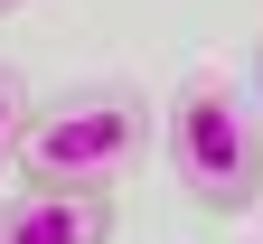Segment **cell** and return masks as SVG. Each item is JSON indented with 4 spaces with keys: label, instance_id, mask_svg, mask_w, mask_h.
<instances>
[{
    "label": "cell",
    "instance_id": "cell-1",
    "mask_svg": "<svg viewBox=\"0 0 263 244\" xmlns=\"http://www.w3.org/2000/svg\"><path fill=\"white\" fill-rule=\"evenodd\" d=\"M160 160H170L179 197L207 207V216L263 207V113H254V94L235 76H216V66H197L170 94V113H160Z\"/></svg>",
    "mask_w": 263,
    "mask_h": 244
},
{
    "label": "cell",
    "instance_id": "cell-2",
    "mask_svg": "<svg viewBox=\"0 0 263 244\" xmlns=\"http://www.w3.org/2000/svg\"><path fill=\"white\" fill-rule=\"evenodd\" d=\"M160 141L151 103L132 85H76L28 113L19 132V179L28 188H76V197H113L132 169H141V151Z\"/></svg>",
    "mask_w": 263,
    "mask_h": 244
},
{
    "label": "cell",
    "instance_id": "cell-3",
    "mask_svg": "<svg viewBox=\"0 0 263 244\" xmlns=\"http://www.w3.org/2000/svg\"><path fill=\"white\" fill-rule=\"evenodd\" d=\"M0 244H113V197L19 188V197H0Z\"/></svg>",
    "mask_w": 263,
    "mask_h": 244
},
{
    "label": "cell",
    "instance_id": "cell-4",
    "mask_svg": "<svg viewBox=\"0 0 263 244\" xmlns=\"http://www.w3.org/2000/svg\"><path fill=\"white\" fill-rule=\"evenodd\" d=\"M28 113H38L28 76H19V66H0V169H19V132H28Z\"/></svg>",
    "mask_w": 263,
    "mask_h": 244
},
{
    "label": "cell",
    "instance_id": "cell-5",
    "mask_svg": "<svg viewBox=\"0 0 263 244\" xmlns=\"http://www.w3.org/2000/svg\"><path fill=\"white\" fill-rule=\"evenodd\" d=\"M245 94H254V113H263V38H254V57H245Z\"/></svg>",
    "mask_w": 263,
    "mask_h": 244
},
{
    "label": "cell",
    "instance_id": "cell-6",
    "mask_svg": "<svg viewBox=\"0 0 263 244\" xmlns=\"http://www.w3.org/2000/svg\"><path fill=\"white\" fill-rule=\"evenodd\" d=\"M10 10H19V0H0V19H10Z\"/></svg>",
    "mask_w": 263,
    "mask_h": 244
}]
</instances>
